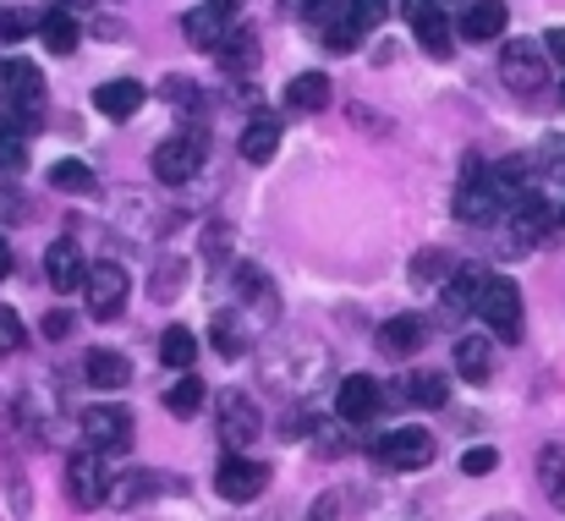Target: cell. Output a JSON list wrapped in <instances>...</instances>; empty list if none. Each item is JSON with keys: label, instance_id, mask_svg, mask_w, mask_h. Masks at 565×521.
Returning a JSON list of instances; mask_svg holds the SVG:
<instances>
[{"label": "cell", "instance_id": "cell-1", "mask_svg": "<svg viewBox=\"0 0 565 521\" xmlns=\"http://www.w3.org/2000/svg\"><path fill=\"white\" fill-rule=\"evenodd\" d=\"M330 379V347L308 330H286L258 347V384L286 401H308Z\"/></svg>", "mask_w": 565, "mask_h": 521}, {"label": "cell", "instance_id": "cell-2", "mask_svg": "<svg viewBox=\"0 0 565 521\" xmlns=\"http://www.w3.org/2000/svg\"><path fill=\"white\" fill-rule=\"evenodd\" d=\"M472 313H478L500 341H522V330H527V319H522V291H516V280H505V275H483V280H478Z\"/></svg>", "mask_w": 565, "mask_h": 521}, {"label": "cell", "instance_id": "cell-3", "mask_svg": "<svg viewBox=\"0 0 565 521\" xmlns=\"http://www.w3.org/2000/svg\"><path fill=\"white\" fill-rule=\"evenodd\" d=\"M231 286H236V313L247 319V330L280 325V291H275V280L258 264H236L231 269Z\"/></svg>", "mask_w": 565, "mask_h": 521}, {"label": "cell", "instance_id": "cell-4", "mask_svg": "<svg viewBox=\"0 0 565 521\" xmlns=\"http://www.w3.org/2000/svg\"><path fill=\"white\" fill-rule=\"evenodd\" d=\"M110 456L105 450H77L72 461H66V500L77 506V511H99L105 500H110Z\"/></svg>", "mask_w": 565, "mask_h": 521}, {"label": "cell", "instance_id": "cell-5", "mask_svg": "<svg viewBox=\"0 0 565 521\" xmlns=\"http://www.w3.org/2000/svg\"><path fill=\"white\" fill-rule=\"evenodd\" d=\"M214 428H220V445H231V450H247V445L264 434L258 401H253L247 390H220V395H214Z\"/></svg>", "mask_w": 565, "mask_h": 521}, {"label": "cell", "instance_id": "cell-6", "mask_svg": "<svg viewBox=\"0 0 565 521\" xmlns=\"http://www.w3.org/2000/svg\"><path fill=\"white\" fill-rule=\"evenodd\" d=\"M203 160H209V143H203V132H198V127H188V132L166 138V143L154 149V160H149V166H154V181H166V187H188Z\"/></svg>", "mask_w": 565, "mask_h": 521}, {"label": "cell", "instance_id": "cell-7", "mask_svg": "<svg viewBox=\"0 0 565 521\" xmlns=\"http://www.w3.org/2000/svg\"><path fill=\"white\" fill-rule=\"evenodd\" d=\"M500 77H505V88H516V94H539V88L550 83V55H544V44H539V39H511V44L500 50Z\"/></svg>", "mask_w": 565, "mask_h": 521}, {"label": "cell", "instance_id": "cell-8", "mask_svg": "<svg viewBox=\"0 0 565 521\" xmlns=\"http://www.w3.org/2000/svg\"><path fill=\"white\" fill-rule=\"evenodd\" d=\"M0 105H11V116L17 121H33L39 116V105H44V72L33 66V61H6L0 66Z\"/></svg>", "mask_w": 565, "mask_h": 521}, {"label": "cell", "instance_id": "cell-9", "mask_svg": "<svg viewBox=\"0 0 565 521\" xmlns=\"http://www.w3.org/2000/svg\"><path fill=\"white\" fill-rule=\"evenodd\" d=\"M127 291H132V280H127V269H121L116 258L88 264V275H83V297H88V313H94V319H121Z\"/></svg>", "mask_w": 565, "mask_h": 521}, {"label": "cell", "instance_id": "cell-10", "mask_svg": "<svg viewBox=\"0 0 565 521\" xmlns=\"http://www.w3.org/2000/svg\"><path fill=\"white\" fill-rule=\"evenodd\" d=\"M264 489H269V467L253 461V456H242V450H231L220 461V472H214V495L231 500V506H253Z\"/></svg>", "mask_w": 565, "mask_h": 521}, {"label": "cell", "instance_id": "cell-11", "mask_svg": "<svg viewBox=\"0 0 565 521\" xmlns=\"http://www.w3.org/2000/svg\"><path fill=\"white\" fill-rule=\"evenodd\" d=\"M379 467H390V472H423V467H434V456H439V445L428 439V428H395V434H384L374 445Z\"/></svg>", "mask_w": 565, "mask_h": 521}, {"label": "cell", "instance_id": "cell-12", "mask_svg": "<svg viewBox=\"0 0 565 521\" xmlns=\"http://www.w3.org/2000/svg\"><path fill=\"white\" fill-rule=\"evenodd\" d=\"M456 220H467V225H483V220H494V209H500V198H494V181L489 171L478 166V160H467L461 166V187H456Z\"/></svg>", "mask_w": 565, "mask_h": 521}, {"label": "cell", "instance_id": "cell-13", "mask_svg": "<svg viewBox=\"0 0 565 521\" xmlns=\"http://www.w3.org/2000/svg\"><path fill=\"white\" fill-rule=\"evenodd\" d=\"M83 439H88L94 450H105V456L127 450V445H132V412H127V406H88V412H83Z\"/></svg>", "mask_w": 565, "mask_h": 521}, {"label": "cell", "instance_id": "cell-14", "mask_svg": "<svg viewBox=\"0 0 565 521\" xmlns=\"http://www.w3.org/2000/svg\"><path fill=\"white\" fill-rule=\"evenodd\" d=\"M236 11H242V0H203V6H192L188 17H182L188 44L192 50H214L225 39V28L236 22Z\"/></svg>", "mask_w": 565, "mask_h": 521}, {"label": "cell", "instance_id": "cell-15", "mask_svg": "<svg viewBox=\"0 0 565 521\" xmlns=\"http://www.w3.org/2000/svg\"><path fill=\"white\" fill-rule=\"evenodd\" d=\"M177 489H182V478L177 472H154V467L110 478V500L116 506H143V500H160V495H177Z\"/></svg>", "mask_w": 565, "mask_h": 521}, {"label": "cell", "instance_id": "cell-16", "mask_svg": "<svg viewBox=\"0 0 565 521\" xmlns=\"http://www.w3.org/2000/svg\"><path fill=\"white\" fill-rule=\"evenodd\" d=\"M379 406H384V384H379L374 373H347V379H341V390H335V412H341L347 423H369Z\"/></svg>", "mask_w": 565, "mask_h": 521}, {"label": "cell", "instance_id": "cell-17", "mask_svg": "<svg viewBox=\"0 0 565 521\" xmlns=\"http://www.w3.org/2000/svg\"><path fill=\"white\" fill-rule=\"evenodd\" d=\"M83 275H88V264H83L77 236H61V242L44 247V280H50V291H77Z\"/></svg>", "mask_w": 565, "mask_h": 521}, {"label": "cell", "instance_id": "cell-18", "mask_svg": "<svg viewBox=\"0 0 565 521\" xmlns=\"http://www.w3.org/2000/svg\"><path fill=\"white\" fill-rule=\"evenodd\" d=\"M258 33L253 28H225V39L214 44V61H220V72L225 77H253L258 72Z\"/></svg>", "mask_w": 565, "mask_h": 521}, {"label": "cell", "instance_id": "cell-19", "mask_svg": "<svg viewBox=\"0 0 565 521\" xmlns=\"http://www.w3.org/2000/svg\"><path fill=\"white\" fill-rule=\"evenodd\" d=\"M505 22H511V11H505L500 0H467V6L456 11V33H461V39H472V44L500 39V33H505Z\"/></svg>", "mask_w": 565, "mask_h": 521}, {"label": "cell", "instance_id": "cell-20", "mask_svg": "<svg viewBox=\"0 0 565 521\" xmlns=\"http://www.w3.org/2000/svg\"><path fill=\"white\" fill-rule=\"evenodd\" d=\"M423 341H428V319L423 313H395V319L379 325V351L384 357H417Z\"/></svg>", "mask_w": 565, "mask_h": 521}, {"label": "cell", "instance_id": "cell-21", "mask_svg": "<svg viewBox=\"0 0 565 521\" xmlns=\"http://www.w3.org/2000/svg\"><path fill=\"white\" fill-rule=\"evenodd\" d=\"M494 198H505V203H522V198H533V187H539V171H533V155H511V160H500L494 171Z\"/></svg>", "mask_w": 565, "mask_h": 521}, {"label": "cell", "instance_id": "cell-22", "mask_svg": "<svg viewBox=\"0 0 565 521\" xmlns=\"http://www.w3.org/2000/svg\"><path fill=\"white\" fill-rule=\"evenodd\" d=\"M275 149H280V121H275L269 110H253L247 127H242V160H247V166H269Z\"/></svg>", "mask_w": 565, "mask_h": 521}, {"label": "cell", "instance_id": "cell-23", "mask_svg": "<svg viewBox=\"0 0 565 521\" xmlns=\"http://www.w3.org/2000/svg\"><path fill=\"white\" fill-rule=\"evenodd\" d=\"M143 99H149V88L132 83V77H116V83H105V88L94 94L99 116H110V121H132V116L143 110Z\"/></svg>", "mask_w": 565, "mask_h": 521}, {"label": "cell", "instance_id": "cell-24", "mask_svg": "<svg viewBox=\"0 0 565 521\" xmlns=\"http://www.w3.org/2000/svg\"><path fill=\"white\" fill-rule=\"evenodd\" d=\"M330 77L324 72H297L291 83H286V110H302V116H319L324 105H330Z\"/></svg>", "mask_w": 565, "mask_h": 521}, {"label": "cell", "instance_id": "cell-25", "mask_svg": "<svg viewBox=\"0 0 565 521\" xmlns=\"http://www.w3.org/2000/svg\"><path fill=\"white\" fill-rule=\"evenodd\" d=\"M401 395H406V406L439 412V406L450 401V379H445V373H434V368H417V373H406V379H401Z\"/></svg>", "mask_w": 565, "mask_h": 521}, {"label": "cell", "instance_id": "cell-26", "mask_svg": "<svg viewBox=\"0 0 565 521\" xmlns=\"http://www.w3.org/2000/svg\"><path fill=\"white\" fill-rule=\"evenodd\" d=\"M247 319L236 313V308H225V313H209V341L220 357H247L253 351V330H242Z\"/></svg>", "mask_w": 565, "mask_h": 521}, {"label": "cell", "instance_id": "cell-27", "mask_svg": "<svg viewBox=\"0 0 565 521\" xmlns=\"http://www.w3.org/2000/svg\"><path fill=\"white\" fill-rule=\"evenodd\" d=\"M83 373H88V384H94V390H121V384L132 379V362H127L121 351L94 347L88 357H83Z\"/></svg>", "mask_w": 565, "mask_h": 521}, {"label": "cell", "instance_id": "cell-28", "mask_svg": "<svg viewBox=\"0 0 565 521\" xmlns=\"http://www.w3.org/2000/svg\"><path fill=\"white\" fill-rule=\"evenodd\" d=\"M456 373H461L467 384H483V379L494 373V341H489V336H461V341H456Z\"/></svg>", "mask_w": 565, "mask_h": 521}, {"label": "cell", "instance_id": "cell-29", "mask_svg": "<svg viewBox=\"0 0 565 521\" xmlns=\"http://www.w3.org/2000/svg\"><path fill=\"white\" fill-rule=\"evenodd\" d=\"M412 33H417V44H423L434 61H450V55H456V50H450L456 33H450V17H445V11H417V17H412Z\"/></svg>", "mask_w": 565, "mask_h": 521}, {"label": "cell", "instance_id": "cell-30", "mask_svg": "<svg viewBox=\"0 0 565 521\" xmlns=\"http://www.w3.org/2000/svg\"><path fill=\"white\" fill-rule=\"evenodd\" d=\"M550 236H555V209H544L539 192L522 198V203H516V242H522V247H539V242H550Z\"/></svg>", "mask_w": 565, "mask_h": 521}, {"label": "cell", "instance_id": "cell-31", "mask_svg": "<svg viewBox=\"0 0 565 521\" xmlns=\"http://www.w3.org/2000/svg\"><path fill=\"white\" fill-rule=\"evenodd\" d=\"M363 33H369V28L352 17V6H341V11L319 28V39H324V50H330V55H352V50L363 44Z\"/></svg>", "mask_w": 565, "mask_h": 521}, {"label": "cell", "instance_id": "cell-32", "mask_svg": "<svg viewBox=\"0 0 565 521\" xmlns=\"http://www.w3.org/2000/svg\"><path fill=\"white\" fill-rule=\"evenodd\" d=\"M39 33H44V44H50L55 55H72V50H77V39H83V28H77V17H72L66 6L44 11V17H39Z\"/></svg>", "mask_w": 565, "mask_h": 521}, {"label": "cell", "instance_id": "cell-33", "mask_svg": "<svg viewBox=\"0 0 565 521\" xmlns=\"http://www.w3.org/2000/svg\"><path fill=\"white\" fill-rule=\"evenodd\" d=\"M539 483H544V500H550L555 511H565V456H561V445H544V450H539Z\"/></svg>", "mask_w": 565, "mask_h": 521}, {"label": "cell", "instance_id": "cell-34", "mask_svg": "<svg viewBox=\"0 0 565 521\" xmlns=\"http://www.w3.org/2000/svg\"><path fill=\"white\" fill-rule=\"evenodd\" d=\"M50 187H55V192H77V198H88V192H99V176L88 171L83 160H55V166H50Z\"/></svg>", "mask_w": 565, "mask_h": 521}, {"label": "cell", "instance_id": "cell-35", "mask_svg": "<svg viewBox=\"0 0 565 521\" xmlns=\"http://www.w3.org/2000/svg\"><path fill=\"white\" fill-rule=\"evenodd\" d=\"M450 269H456V258H450L445 247H423V253L412 258V280H417V286H445Z\"/></svg>", "mask_w": 565, "mask_h": 521}, {"label": "cell", "instance_id": "cell-36", "mask_svg": "<svg viewBox=\"0 0 565 521\" xmlns=\"http://www.w3.org/2000/svg\"><path fill=\"white\" fill-rule=\"evenodd\" d=\"M160 362H166V368H192V362H198V336L182 330V325H171V330L160 336Z\"/></svg>", "mask_w": 565, "mask_h": 521}, {"label": "cell", "instance_id": "cell-37", "mask_svg": "<svg viewBox=\"0 0 565 521\" xmlns=\"http://www.w3.org/2000/svg\"><path fill=\"white\" fill-rule=\"evenodd\" d=\"M182 286H188V264H182V258H166V264L149 275V297H154V302H177Z\"/></svg>", "mask_w": 565, "mask_h": 521}, {"label": "cell", "instance_id": "cell-38", "mask_svg": "<svg viewBox=\"0 0 565 521\" xmlns=\"http://www.w3.org/2000/svg\"><path fill=\"white\" fill-rule=\"evenodd\" d=\"M198 406H203V379H182V384H171V390H166V412H171V417H182V423H188V417H198Z\"/></svg>", "mask_w": 565, "mask_h": 521}, {"label": "cell", "instance_id": "cell-39", "mask_svg": "<svg viewBox=\"0 0 565 521\" xmlns=\"http://www.w3.org/2000/svg\"><path fill=\"white\" fill-rule=\"evenodd\" d=\"M160 94H166L182 116H203V88H198L192 77H182V72H177V77H166V88H160Z\"/></svg>", "mask_w": 565, "mask_h": 521}, {"label": "cell", "instance_id": "cell-40", "mask_svg": "<svg viewBox=\"0 0 565 521\" xmlns=\"http://www.w3.org/2000/svg\"><path fill=\"white\" fill-rule=\"evenodd\" d=\"M280 6H286V17H297V22H313V28H324V22H330V17H335V11H341L347 0H280Z\"/></svg>", "mask_w": 565, "mask_h": 521}, {"label": "cell", "instance_id": "cell-41", "mask_svg": "<svg viewBox=\"0 0 565 521\" xmlns=\"http://www.w3.org/2000/svg\"><path fill=\"white\" fill-rule=\"evenodd\" d=\"M539 181H565V138H544V149L533 155Z\"/></svg>", "mask_w": 565, "mask_h": 521}, {"label": "cell", "instance_id": "cell-42", "mask_svg": "<svg viewBox=\"0 0 565 521\" xmlns=\"http://www.w3.org/2000/svg\"><path fill=\"white\" fill-rule=\"evenodd\" d=\"M28 166V143H22V132L17 127H0V171L17 176Z\"/></svg>", "mask_w": 565, "mask_h": 521}, {"label": "cell", "instance_id": "cell-43", "mask_svg": "<svg viewBox=\"0 0 565 521\" xmlns=\"http://www.w3.org/2000/svg\"><path fill=\"white\" fill-rule=\"evenodd\" d=\"M22 347H28V330H22V319H17L11 308H0V357H17Z\"/></svg>", "mask_w": 565, "mask_h": 521}, {"label": "cell", "instance_id": "cell-44", "mask_svg": "<svg viewBox=\"0 0 565 521\" xmlns=\"http://www.w3.org/2000/svg\"><path fill=\"white\" fill-rule=\"evenodd\" d=\"M494 467H500V456H494L489 445H472V450L461 456V472H467V478H483V472H494Z\"/></svg>", "mask_w": 565, "mask_h": 521}, {"label": "cell", "instance_id": "cell-45", "mask_svg": "<svg viewBox=\"0 0 565 521\" xmlns=\"http://www.w3.org/2000/svg\"><path fill=\"white\" fill-rule=\"evenodd\" d=\"M225 247H231V225H225V220H209V231H203V253H209V258H225Z\"/></svg>", "mask_w": 565, "mask_h": 521}, {"label": "cell", "instance_id": "cell-46", "mask_svg": "<svg viewBox=\"0 0 565 521\" xmlns=\"http://www.w3.org/2000/svg\"><path fill=\"white\" fill-rule=\"evenodd\" d=\"M302 521H341V489L319 495V500H313V511H308Z\"/></svg>", "mask_w": 565, "mask_h": 521}, {"label": "cell", "instance_id": "cell-47", "mask_svg": "<svg viewBox=\"0 0 565 521\" xmlns=\"http://www.w3.org/2000/svg\"><path fill=\"white\" fill-rule=\"evenodd\" d=\"M352 6V17L363 22V28H374V22H384V11H390V0H347Z\"/></svg>", "mask_w": 565, "mask_h": 521}, {"label": "cell", "instance_id": "cell-48", "mask_svg": "<svg viewBox=\"0 0 565 521\" xmlns=\"http://www.w3.org/2000/svg\"><path fill=\"white\" fill-rule=\"evenodd\" d=\"M72 330H77V319H72V313H61V308H55V313H44V336H50V341H66Z\"/></svg>", "mask_w": 565, "mask_h": 521}, {"label": "cell", "instance_id": "cell-49", "mask_svg": "<svg viewBox=\"0 0 565 521\" xmlns=\"http://www.w3.org/2000/svg\"><path fill=\"white\" fill-rule=\"evenodd\" d=\"M467 0H406V17H417V11H445V17H456Z\"/></svg>", "mask_w": 565, "mask_h": 521}, {"label": "cell", "instance_id": "cell-50", "mask_svg": "<svg viewBox=\"0 0 565 521\" xmlns=\"http://www.w3.org/2000/svg\"><path fill=\"white\" fill-rule=\"evenodd\" d=\"M28 28H33V17H22V11H6L0 17V39H22Z\"/></svg>", "mask_w": 565, "mask_h": 521}, {"label": "cell", "instance_id": "cell-51", "mask_svg": "<svg viewBox=\"0 0 565 521\" xmlns=\"http://www.w3.org/2000/svg\"><path fill=\"white\" fill-rule=\"evenodd\" d=\"M544 44V55H555V61H565V28H555L550 39H539Z\"/></svg>", "mask_w": 565, "mask_h": 521}, {"label": "cell", "instance_id": "cell-52", "mask_svg": "<svg viewBox=\"0 0 565 521\" xmlns=\"http://www.w3.org/2000/svg\"><path fill=\"white\" fill-rule=\"evenodd\" d=\"M0 214H22V198L17 192H0Z\"/></svg>", "mask_w": 565, "mask_h": 521}, {"label": "cell", "instance_id": "cell-53", "mask_svg": "<svg viewBox=\"0 0 565 521\" xmlns=\"http://www.w3.org/2000/svg\"><path fill=\"white\" fill-rule=\"evenodd\" d=\"M11 275V247H6V236H0V280Z\"/></svg>", "mask_w": 565, "mask_h": 521}, {"label": "cell", "instance_id": "cell-54", "mask_svg": "<svg viewBox=\"0 0 565 521\" xmlns=\"http://www.w3.org/2000/svg\"><path fill=\"white\" fill-rule=\"evenodd\" d=\"M483 521H527V517H516V511H489Z\"/></svg>", "mask_w": 565, "mask_h": 521}, {"label": "cell", "instance_id": "cell-55", "mask_svg": "<svg viewBox=\"0 0 565 521\" xmlns=\"http://www.w3.org/2000/svg\"><path fill=\"white\" fill-rule=\"evenodd\" d=\"M253 521H297L291 511H264V517H253Z\"/></svg>", "mask_w": 565, "mask_h": 521}, {"label": "cell", "instance_id": "cell-56", "mask_svg": "<svg viewBox=\"0 0 565 521\" xmlns=\"http://www.w3.org/2000/svg\"><path fill=\"white\" fill-rule=\"evenodd\" d=\"M55 6H66V11H72V6H94V0H55Z\"/></svg>", "mask_w": 565, "mask_h": 521}, {"label": "cell", "instance_id": "cell-57", "mask_svg": "<svg viewBox=\"0 0 565 521\" xmlns=\"http://www.w3.org/2000/svg\"><path fill=\"white\" fill-rule=\"evenodd\" d=\"M561 220H565V214H561Z\"/></svg>", "mask_w": 565, "mask_h": 521}]
</instances>
